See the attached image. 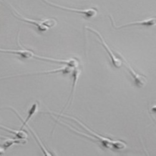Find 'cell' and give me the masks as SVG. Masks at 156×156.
<instances>
[{
	"label": "cell",
	"mask_w": 156,
	"mask_h": 156,
	"mask_svg": "<svg viewBox=\"0 0 156 156\" xmlns=\"http://www.w3.org/2000/svg\"><path fill=\"white\" fill-rule=\"evenodd\" d=\"M3 1L10 6V7L12 9V12H13L14 16L16 18H18L21 21L34 25L40 31H46L49 28L55 27V26H56L57 24V21L53 18H48L46 20H33V19L26 18L22 15H21L20 12L11 4H9L8 2L5 1V0H3Z\"/></svg>",
	"instance_id": "6da1fadb"
},
{
	"label": "cell",
	"mask_w": 156,
	"mask_h": 156,
	"mask_svg": "<svg viewBox=\"0 0 156 156\" xmlns=\"http://www.w3.org/2000/svg\"><path fill=\"white\" fill-rule=\"evenodd\" d=\"M59 116H62V117H64V118L71 119H73L75 121H76L78 124H80L83 128H84L86 131H87L89 133H90L93 136H94L96 138V139H98L101 143V144L106 148H111V147H112L115 149H117V150H122L126 147V144L124 141H122L120 140H113V139H109L108 137L101 136L94 133L93 131H90V130L87 126H86L84 124H83L80 121H78V119L73 118V117L68 116V115H59Z\"/></svg>",
	"instance_id": "7a4b0ae2"
},
{
	"label": "cell",
	"mask_w": 156,
	"mask_h": 156,
	"mask_svg": "<svg viewBox=\"0 0 156 156\" xmlns=\"http://www.w3.org/2000/svg\"><path fill=\"white\" fill-rule=\"evenodd\" d=\"M43 1H44L45 3H46L47 4L51 6H54L55 8H59L61 9H63V10L75 12H77V13H78V14L83 15L84 16L88 18L96 17L98 13V11L97 9H96L94 8H86V9H77V8H68L66 6H61V5L53 3L52 2H50L48 1V0H43Z\"/></svg>",
	"instance_id": "3957f363"
},
{
	"label": "cell",
	"mask_w": 156,
	"mask_h": 156,
	"mask_svg": "<svg viewBox=\"0 0 156 156\" xmlns=\"http://www.w3.org/2000/svg\"><path fill=\"white\" fill-rule=\"evenodd\" d=\"M0 52H2V53H11L13 55H16L20 56H21L26 59H30V58H36L37 59L40 60H44L48 61H54V58H48V57H44L37 55L34 54L33 52L29 49H26L23 48L22 49H5L0 48Z\"/></svg>",
	"instance_id": "277c9868"
},
{
	"label": "cell",
	"mask_w": 156,
	"mask_h": 156,
	"mask_svg": "<svg viewBox=\"0 0 156 156\" xmlns=\"http://www.w3.org/2000/svg\"><path fill=\"white\" fill-rule=\"evenodd\" d=\"M86 28L87 30H88L89 31H90L91 32L94 33L97 36L99 37V40L101 41V43L102 46L105 48V50L106 51L108 55L109 56V57L111 58V60L112 61V63L113 64V66L115 68H121L122 66V60L115 56V55L114 54L112 51L111 49V48H109V45L108 44V43H106V41H105V39H104V37H102L101 34L99 31H98L97 30H94V29H93L92 28H90V27H86Z\"/></svg>",
	"instance_id": "5b68a950"
},
{
	"label": "cell",
	"mask_w": 156,
	"mask_h": 156,
	"mask_svg": "<svg viewBox=\"0 0 156 156\" xmlns=\"http://www.w3.org/2000/svg\"><path fill=\"white\" fill-rule=\"evenodd\" d=\"M118 53L120 55V56L122 58V59L124 60V62L126 65L127 68H128L129 72L131 73V74L132 77H133L136 86H137L139 88L144 87L147 83L146 77L144 76V75H142V74L138 73L137 72H136L134 69V68L131 66V64H129V62L127 61V60L125 59V58L120 53Z\"/></svg>",
	"instance_id": "8992f818"
},
{
	"label": "cell",
	"mask_w": 156,
	"mask_h": 156,
	"mask_svg": "<svg viewBox=\"0 0 156 156\" xmlns=\"http://www.w3.org/2000/svg\"><path fill=\"white\" fill-rule=\"evenodd\" d=\"M110 18H111V21L112 22V24L113 25L114 28L115 29L126 28V27H131V26H139L140 25V26H146V27H152V26L155 25V18H148L146 20H141V21H137L128 23L122 24L120 26H116L115 21L114 20L113 16L112 15L110 16Z\"/></svg>",
	"instance_id": "52a82bcc"
},
{
	"label": "cell",
	"mask_w": 156,
	"mask_h": 156,
	"mask_svg": "<svg viewBox=\"0 0 156 156\" xmlns=\"http://www.w3.org/2000/svg\"><path fill=\"white\" fill-rule=\"evenodd\" d=\"M74 68L68 66L66 65V66H62L61 68L54 69V70H51V71H44V72H37V73H28V74H17V75H13V76H6V77H0V80L5 79V78H8V77H15V76H25V75H33V74H49V73H60L62 72L63 73H70L72 69Z\"/></svg>",
	"instance_id": "ba28073f"
},
{
	"label": "cell",
	"mask_w": 156,
	"mask_h": 156,
	"mask_svg": "<svg viewBox=\"0 0 156 156\" xmlns=\"http://www.w3.org/2000/svg\"><path fill=\"white\" fill-rule=\"evenodd\" d=\"M81 74V70L80 69H78L77 67V68H75L73 69V85H72V88H71V93H70V95H69V98L68 99V102L66 103V106L64 107V108L63 109V110L64 109H66L68 105L70 102V101L71 100H73V97H74V95L75 94V89H76V84L78 81V79H79V77H80V75ZM62 110V111H63ZM62 111H61V112L60 114L62 113Z\"/></svg>",
	"instance_id": "9c48e42d"
},
{
	"label": "cell",
	"mask_w": 156,
	"mask_h": 156,
	"mask_svg": "<svg viewBox=\"0 0 156 156\" xmlns=\"http://www.w3.org/2000/svg\"><path fill=\"white\" fill-rule=\"evenodd\" d=\"M38 107H39V104H38L37 102H34V103L33 104L32 106L30 108V109H29L28 114L27 118L25 119V120L23 122V124L22 126L21 127V129H23V127H24L25 126H27L29 121L32 118V117L37 112V111L38 110Z\"/></svg>",
	"instance_id": "30bf717a"
},
{
	"label": "cell",
	"mask_w": 156,
	"mask_h": 156,
	"mask_svg": "<svg viewBox=\"0 0 156 156\" xmlns=\"http://www.w3.org/2000/svg\"><path fill=\"white\" fill-rule=\"evenodd\" d=\"M27 139H10L8 138L5 139L4 142L3 143V146L5 149H7L8 148L11 147L13 144H24L25 143H27Z\"/></svg>",
	"instance_id": "8fae6325"
},
{
	"label": "cell",
	"mask_w": 156,
	"mask_h": 156,
	"mask_svg": "<svg viewBox=\"0 0 156 156\" xmlns=\"http://www.w3.org/2000/svg\"><path fill=\"white\" fill-rule=\"evenodd\" d=\"M0 128H2L6 131L13 134L14 135H16V136L19 138V139H27L28 137V134L27 133H26L25 131H23V129L20 130V131H16V130H13V129H11L10 128H8L7 127H5L4 126L2 125H0Z\"/></svg>",
	"instance_id": "7c38bea8"
},
{
	"label": "cell",
	"mask_w": 156,
	"mask_h": 156,
	"mask_svg": "<svg viewBox=\"0 0 156 156\" xmlns=\"http://www.w3.org/2000/svg\"><path fill=\"white\" fill-rule=\"evenodd\" d=\"M28 129L30 130V131L32 133V134H33V136L36 137V140H37V142H38V144H39V145H40V147H41V150L43 151V153H44V154L45 155H52V154L49 152H48V151H47V149L45 148V147L44 146V145H43V143L41 142V141L40 140V138L38 137V136H37V134H36V133L33 131V129L31 128V127H30V126H28Z\"/></svg>",
	"instance_id": "4fadbf2b"
},
{
	"label": "cell",
	"mask_w": 156,
	"mask_h": 156,
	"mask_svg": "<svg viewBox=\"0 0 156 156\" xmlns=\"http://www.w3.org/2000/svg\"><path fill=\"white\" fill-rule=\"evenodd\" d=\"M4 154H5V149L2 147H0V155H2Z\"/></svg>",
	"instance_id": "5bb4252c"
}]
</instances>
